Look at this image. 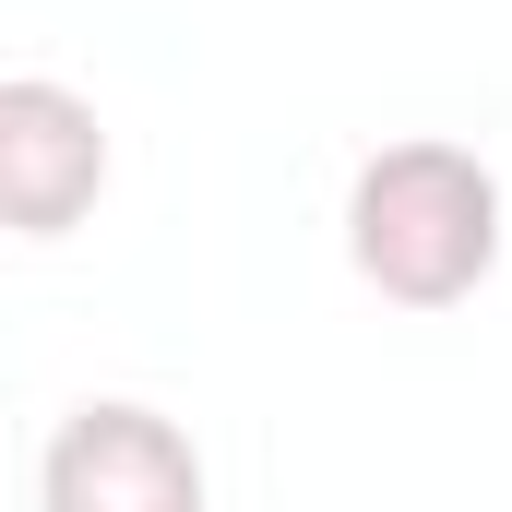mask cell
Returning a JSON list of instances; mask_svg holds the SVG:
<instances>
[{
	"label": "cell",
	"mask_w": 512,
	"mask_h": 512,
	"mask_svg": "<svg viewBox=\"0 0 512 512\" xmlns=\"http://www.w3.org/2000/svg\"><path fill=\"white\" fill-rule=\"evenodd\" d=\"M346 251L358 274L405 298V310H453L477 298V274L501 262V179L465 155V143H382L346 191Z\"/></svg>",
	"instance_id": "6da1fadb"
},
{
	"label": "cell",
	"mask_w": 512,
	"mask_h": 512,
	"mask_svg": "<svg viewBox=\"0 0 512 512\" xmlns=\"http://www.w3.org/2000/svg\"><path fill=\"white\" fill-rule=\"evenodd\" d=\"M48 512H203V453L155 405H84L48 441Z\"/></svg>",
	"instance_id": "7a4b0ae2"
},
{
	"label": "cell",
	"mask_w": 512,
	"mask_h": 512,
	"mask_svg": "<svg viewBox=\"0 0 512 512\" xmlns=\"http://www.w3.org/2000/svg\"><path fill=\"white\" fill-rule=\"evenodd\" d=\"M96 179H108V131L72 84H36V72L0 84V215L24 239H60L96 203Z\"/></svg>",
	"instance_id": "3957f363"
}]
</instances>
